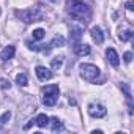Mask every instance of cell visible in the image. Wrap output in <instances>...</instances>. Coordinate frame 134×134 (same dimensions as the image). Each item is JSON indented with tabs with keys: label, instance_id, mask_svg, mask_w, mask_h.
Instances as JSON below:
<instances>
[{
	"label": "cell",
	"instance_id": "14",
	"mask_svg": "<svg viewBox=\"0 0 134 134\" xmlns=\"http://www.w3.org/2000/svg\"><path fill=\"white\" fill-rule=\"evenodd\" d=\"M63 58H65L63 55H58V57H54V58H52V62H51V66H52V68H54V70H58V68H60V66L63 65Z\"/></svg>",
	"mask_w": 134,
	"mask_h": 134
},
{
	"label": "cell",
	"instance_id": "18",
	"mask_svg": "<svg viewBox=\"0 0 134 134\" xmlns=\"http://www.w3.org/2000/svg\"><path fill=\"white\" fill-rule=\"evenodd\" d=\"M10 117H11V112L10 110L3 112V115H0V128H2L3 125H7V121L10 120Z\"/></svg>",
	"mask_w": 134,
	"mask_h": 134
},
{
	"label": "cell",
	"instance_id": "9",
	"mask_svg": "<svg viewBox=\"0 0 134 134\" xmlns=\"http://www.w3.org/2000/svg\"><path fill=\"white\" fill-rule=\"evenodd\" d=\"M74 54H76V55H79V57L88 55V54H90V46H88V44L76 43V44H74Z\"/></svg>",
	"mask_w": 134,
	"mask_h": 134
},
{
	"label": "cell",
	"instance_id": "8",
	"mask_svg": "<svg viewBox=\"0 0 134 134\" xmlns=\"http://www.w3.org/2000/svg\"><path fill=\"white\" fill-rule=\"evenodd\" d=\"M106 57H107V60L110 62V65H114V66H118V65H120V57H118V54L115 52V49L109 47V49L106 51Z\"/></svg>",
	"mask_w": 134,
	"mask_h": 134
},
{
	"label": "cell",
	"instance_id": "15",
	"mask_svg": "<svg viewBox=\"0 0 134 134\" xmlns=\"http://www.w3.org/2000/svg\"><path fill=\"white\" fill-rule=\"evenodd\" d=\"M118 38L125 43V41H129L131 38H132V30H129V29H126V30H123V32H120V35H118Z\"/></svg>",
	"mask_w": 134,
	"mask_h": 134
},
{
	"label": "cell",
	"instance_id": "22",
	"mask_svg": "<svg viewBox=\"0 0 134 134\" xmlns=\"http://www.w3.org/2000/svg\"><path fill=\"white\" fill-rule=\"evenodd\" d=\"M126 10L128 11H132L134 10V3L132 2H126Z\"/></svg>",
	"mask_w": 134,
	"mask_h": 134
},
{
	"label": "cell",
	"instance_id": "20",
	"mask_svg": "<svg viewBox=\"0 0 134 134\" xmlns=\"http://www.w3.org/2000/svg\"><path fill=\"white\" fill-rule=\"evenodd\" d=\"M25 44H27V47H29L30 51H40V49H41L40 46H36V44H33L32 41H25Z\"/></svg>",
	"mask_w": 134,
	"mask_h": 134
},
{
	"label": "cell",
	"instance_id": "16",
	"mask_svg": "<svg viewBox=\"0 0 134 134\" xmlns=\"http://www.w3.org/2000/svg\"><path fill=\"white\" fill-rule=\"evenodd\" d=\"M16 82H18L21 87H25V85L29 84V79H27V76H25L24 73H19V74L16 76Z\"/></svg>",
	"mask_w": 134,
	"mask_h": 134
},
{
	"label": "cell",
	"instance_id": "17",
	"mask_svg": "<svg viewBox=\"0 0 134 134\" xmlns=\"http://www.w3.org/2000/svg\"><path fill=\"white\" fill-rule=\"evenodd\" d=\"M44 35H46V32H44L43 29H36V30H33V32H32V36H33V40H36V41L43 40V38H44Z\"/></svg>",
	"mask_w": 134,
	"mask_h": 134
},
{
	"label": "cell",
	"instance_id": "13",
	"mask_svg": "<svg viewBox=\"0 0 134 134\" xmlns=\"http://www.w3.org/2000/svg\"><path fill=\"white\" fill-rule=\"evenodd\" d=\"M65 44V38L63 36H60V35H57V36H54V40L51 41V47H62Z\"/></svg>",
	"mask_w": 134,
	"mask_h": 134
},
{
	"label": "cell",
	"instance_id": "5",
	"mask_svg": "<svg viewBox=\"0 0 134 134\" xmlns=\"http://www.w3.org/2000/svg\"><path fill=\"white\" fill-rule=\"evenodd\" d=\"M88 114H90L92 117H95V118H103V117L107 114V109H106L103 104H96V103H93V104L88 106Z\"/></svg>",
	"mask_w": 134,
	"mask_h": 134
},
{
	"label": "cell",
	"instance_id": "19",
	"mask_svg": "<svg viewBox=\"0 0 134 134\" xmlns=\"http://www.w3.org/2000/svg\"><path fill=\"white\" fill-rule=\"evenodd\" d=\"M0 87H2V90H10V87H11V82L8 81V79H2L0 81Z\"/></svg>",
	"mask_w": 134,
	"mask_h": 134
},
{
	"label": "cell",
	"instance_id": "3",
	"mask_svg": "<svg viewBox=\"0 0 134 134\" xmlns=\"http://www.w3.org/2000/svg\"><path fill=\"white\" fill-rule=\"evenodd\" d=\"M58 95H60L58 85L54 84V85L44 87V90H43V103H44V106H49V107L55 106V103L58 99Z\"/></svg>",
	"mask_w": 134,
	"mask_h": 134
},
{
	"label": "cell",
	"instance_id": "7",
	"mask_svg": "<svg viewBox=\"0 0 134 134\" xmlns=\"http://www.w3.org/2000/svg\"><path fill=\"white\" fill-rule=\"evenodd\" d=\"M14 52H16V47L14 46H7L3 51H2V54H0V58H2V62H8V60H11L13 57H14Z\"/></svg>",
	"mask_w": 134,
	"mask_h": 134
},
{
	"label": "cell",
	"instance_id": "10",
	"mask_svg": "<svg viewBox=\"0 0 134 134\" xmlns=\"http://www.w3.org/2000/svg\"><path fill=\"white\" fill-rule=\"evenodd\" d=\"M49 121H51V129H52V132H60V131H63V129H65L63 123H62L57 117L49 118Z\"/></svg>",
	"mask_w": 134,
	"mask_h": 134
},
{
	"label": "cell",
	"instance_id": "1",
	"mask_svg": "<svg viewBox=\"0 0 134 134\" xmlns=\"http://www.w3.org/2000/svg\"><path fill=\"white\" fill-rule=\"evenodd\" d=\"M66 8L71 18L81 21V22H87V19L90 18V8L87 3H84L82 0H66Z\"/></svg>",
	"mask_w": 134,
	"mask_h": 134
},
{
	"label": "cell",
	"instance_id": "4",
	"mask_svg": "<svg viewBox=\"0 0 134 134\" xmlns=\"http://www.w3.org/2000/svg\"><path fill=\"white\" fill-rule=\"evenodd\" d=\"M79 70H81V76L88 81V82H93L96 81V77L99 76V70H98V66L92 65V63H81L79 65Z\"/></svg>",
	"mask_w": 134,
	"mask_h": 134
},
{
	"label": "cell",
	"instance_id": "21",
	"mask_svg": "<svg viewBox=\"0 0 134 134\" xmlns=\"http://www.w3.org/2000/svg\"><path fill=\"white\" fill-rule=\"evenodd\" d=\"M123 60H125L126 63H129V62L132 60V54H131V52H125V55H123Z\"/></svg>",
	"mask_w": 134,
	"mask_h": 134
},
{
	"label": "cell",
	"instance_id": "11",
	"mask_svg": "<svg viewBox=\"0 0 134 134\" xmlns=\"http://www.w3.org/2000/svg\"><path fill=\"white\" fill-rule=\"evenodd\" d=\"M90 33H92V38H93L98 44H101V43L104 41V35H103V32H101L99 27H92Z\"/></svg>",
	"mask_w": 134,
	"mask_h": 134
},
{
	"label": "cell",
	"instance_id": "6",
	"mask_svg": "<svg viewBox=\"0 0 134 134\" xmlns=\"http://www.w3.org/2000/svg\"><path fill=\"white\" fill-rule=\"evenodd\" d=\"M35 73H36V76H38L40 81H49L52 77V73L46 68V66H36Z\"/></svg>",
	"mask_w": 134,
	"mask_h": 134
},
{
	"label": "cell",
	"instance_id": "2",
	"mask_svg": "<svg viewBox=\"0 0 134 134\" xmlns=\"http://www.w3.org/2000/svg\"><path fill=\"white\" fill-rule=\"evenodd\" d=\"M16 18L21 19L25 24L30 22H38L44 18V11L41 8H27V10H18L16 11Z\"/></svg>",
	"mask_w": 134,
	"mask_h": 134
},
{
	"label": "cell",
	"instance_id": "12",
	"mask_svg": "<svg viewBox=\"0 0 134 134\" xmlns=\"http://www.w3.org/2000/svg\"><path fill=\"white\" fill-rule=\"evenodd\" d=\"M35 123H36L38 128H46V126L49 125V117H47L46 114H40V115L35 118Z\"/></svg>",
	"mask_w": 134,
	"mask_h": 134
},
{
	"label": "cell",
	"instance_id": "23",
	"mask_svg": "<svg viewBox=\"0 0 134 134\" xmlns=\"http://www.w3.org/2000/svg\"><path fill=\"white\" fill-rule=\"evenodd\" d=\"M0 13H2V11H0Z\"/></svg>",
	"mask_w": 134,
	"mask_h": 134
}]
</instances>
